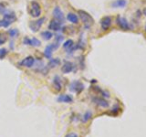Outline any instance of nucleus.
Wrapping results in <instances>:
<instances>
[{
    "label": "nucleus",
    "mask_w": 146,
    "mask_h": 137,
    "mask_svg": "<svg viewBox=\"0 0 146 137\" xmlns=\"http://www.w3.org/2000/svg\"><path fill=\"white\" fill-rule=\"evenodd\" d=\"M7 41V37L5 33H0V46L5 44Z\"/></svg>",
    "instance_id": "b1692460"
},
{
    "label": "nucleus",
    "mask_w": 146,
    "mask_h": 137,
    "mask_svg": "<svg viewBox=\"0 0 146 137\" xmlns=\"http://www.w3.org/2000/svg\"><path fill=\"white\" fill-rule=\"evenodd\" d=\"M3 18H4V19L7 20L8 22H10L11 24H12V23H14V22H15V21L17 20V15H16V13H15V12L7 10V11L3 15Z\"/></svg>",
    "instance_id": "ddd939ff"
},
{
    "label": "nucleus",
    "mask_w": 146,
    "mask_h": 137,
    "mask_svg": "<svg viewBox=\"0 0 146 137\" xmlns=\"http://www.w3.org/2000/svg\"><path fill=\"white\" fill-rule=\"evenodd\" d=\"M117 24L123 30H130L131 29V26L129 24V22H128V20L123 17L119 16L117 17Z\"/></svg>",
    "instance_id": "6e6552de"
},
{
    "label": "nucleus",
    "mask_w": 146,
    "mask_h": 137,
    "mask_svg": "<svg viewBox=\"0 0 146 137\" xmlns=\"http://www.w3.org/2000/svg\"><path fill=\"white\" fill-rule=\"evenodd\" d=\"M61 22H59L57 19H52L48 24V29L52 31H59L61 29Z\"/></svg>",
    "instance_id": "9b49d317"
},
{
    "label": "nucleus",
    "mask_w": 146,
    "mask_h": 137,
    "mask_svg": "<svg viewBox=\"0 0 146 137\" xmlns=\"http://www.w3.org/2000/svg\"><path fill=\"white\" fill-rule=\"evenodd\" d=\"M144 14H145V15H146V9H144Z\"/></svg>",
    "instance_id": "c756f323"
},
{
    "label": "nucleus",
    "mask_w": 146,
    "mask_h": 137,
    "mask_svg": "<svg viewBox=\"0 0 146 137\" xmlns=\"http://www.w3.org/2000/svg\"><path fill=\"white\" fill-rule=\"evenodd\" d=\"M41 37L45 39V40H49L52 39L53 37V34L51 31H48V30H46V31H43L41 32Z\"/></svg>",
    "instance_id": "6ab92c4d"
},
{
    "label": "nucleus",
    "mask_w": 146,
    "mask_h": 137,
    "mask_svg": "<svg viewBox=\"0 0 146 137\" xmlns=\"http://www.w3.org/2000/svg\"><path fill=\"white\" fill-rule=\"evenodd\" d=\"M145 32H146V26H145Z\"/></svg>",
    "instance_id": "7c9ffc66"
},
{
    "label": "nucleus",
    "mask_w": 146,
    "mask_h": 137,
    "mask_svg": "<svg viewBox=\"0 0 146 137\" xmlns=\"http://www.w3.org/2000/svg\"><path fill=\"white\" fill-rule=\"evenodd\" d=\"M29 13L32 17H39L41 15V7L39 3H38L36 1H32L29 8Z\"/></svg>",
    "instance_id": "f03ea898"
},
{
    "label": "nucleus",
    "mask_w": 146,
    "mask_h": 137,
    "mask_svg": "<svg viewBox=\"0 0 146 137\" xmlns=\"http://www.w3.org/2000/svg\"><path fill=\"white\" fill-rule=\"evenodd\" d=\"M126 5H127L126 0H115V1H113L111 4V6L114 8H117V7L122 8V7H124Z\"/></svg>",
    "instance_id": "f3484780"
},
{
    "label": "nucleus",
    "mask_w": 146,
    "mask_h": 137,
    "mask_svg": "<svg viewBox=\"0 0 146 137\" xmlns=\"http://www.w3.org/2000/svg\"><path fill=\"white\" fill-rule=\"evenodd\" d=\"M92 102L95 103V104H97L98 106L100 107H102V108H108L109 107V102H107L106 100H104L102 98H99V97H94L92 99Z\"/></svg>",
    "instance_id": "2eb2a0df"
},
{
    "label": "nucleus",
    "mask_w": 146,
    "mask_h": 137,
    "mask_svg": "<svg viewBox=\"0 0 146 137\" xmlns=\"http://www.w3.org/2000/svg\"><path fill=\"white\" fill-rule=\"evenodd\" d=\"M35 64V58L32 56H27L25 59H23L20 62H18V66L24 68H32Z\"/></svg>",
    "instance_id": "39448f33"
},
{
    "label": "nucleus",
    "mask_w": 146,
    "mask_h": 137,
    "mask_svg": "<svg viewBox=\"0 0 146 137\" xmlns=\"http://www.w3.org/2000/svg\"><path fill=\"white\" fill-rule=\"evenodd\" d=\"M60 59H59L58 58H51L49 59L48 61V68H56L58 66L60 65Z\"/></svg>",
    "instance_id": "dca6fc26"
},
{
    "label": "nucleus",
    "mask_w": 146,
    "mask_h": 137,
    "mask_svg": "<svg viewBox=\"0 0 146 137\" xmlns=\"http://www.w3.org/2000/svg\"><path fill=\"white\" fill-rule=\"evenodd\" d=\"M66 137H79L76 134H74V132H70V134H68Z\"/></svg>",
    "instance_id": "c85d7f7f"
},
{
    "label": "nucleus",
    "mask_w": 146,
    "mask_h": 137,
    "mask_svg": "<svg viewBox=\"0 0 146 137\" xmlns=\"http://www.w3.org/2000/svg\"><path fill=\"white\" fill-rule=\"evenodd\" d=\"M59 48V43H51L48 45L47 47L45 48V50H44V56L46 59H50L52 58V54L53 52L55 51V50H57Z\"/></svg>",
    "instance_id": "7ed1b4c3"
},
{
    "label": "nucleus",
    "mask_w": 146,
    "mask_h": 137,
    "mask_svg": "<svg viewBox=\"0 0 146 137\" xmlns=\"http://www.w3.org/2000/svg\"><path fill=\"white\" fill-rule=\"evenodd\" d=\"M78 14H79V16L80 17L81 21L83 22L85 29H90L91 26H92L93 23H94L93 17H91L88 12H86L84 10H79V11H78Z\"/></svg>",
    "instance_id": "f257e3e1"
},
{
    "label": "nucleus",
    "mask_w": 146,
    "mask_h": 137,
    "mask_svg": "<svg viewBox=\"0 0 146 137\" xmlns=\"http://www.w3.org/2000/svg\"><path fill=\"white\" fill-rule=\"evenodd\" d=\"M10 25H11V23L8 22L6 19H4V18H2V19L0 20V27H8Z\"/></svg>",
    "instance_id": "5701e85b"
},
{
    "label": "nucleus",
    "mask_w": 146,
    "mask_h": 137,
    "mask_svg": "<svg viewBox=\"0 0 146 137\" xmlns=\"http://www.w3.org/2000/svg\"><path fill=\"white\" fill-rule=\"evenodd\" d=\"M58 102H63V103H72L73 102V97L71 95L68 94H61L58 97Z\"/></svg>",
    "instance_id": "4468645a"
},
{
    "label": "nucleus",
    "mask_w": 146,
    "mask_h": 137,
    "mask_svg": "<svg viewBox=\"0 0 146 137\" xmlns=\"http://www.w3.org/2000/svg\"><path fill=\"white\" fill-rule=\"evenodd\" d=\"M111 25V18L110 17H104L100 19V27L103 30H108Z\"/></svg>",
    "instance_id": "f8f14e48"
},
{
    "label": "nucleus",
    "mask_w": 146,
    "mask_h": 137,
    "mask_svg": "<svg viewBox=\"0 0 146 137\" xmlns=\"http://www.w3.org/2000/svg\"><path fill=\"white\" fill-rule=\"evenodd\" d=\"M83 90H84V85L79 80L72 81L70 85V90L74 91L76 93H80Z\"/></svg>",
    "instance_id": "423d86ee"
},
{
    "label": "nucleus",
    "mask_w": 146,
    "mask_h": 137,
    "mask_svg": "<svg viewBox=\"0 0 146 137\" xmlns=\"http://www.w3.org/2000/svg\"><path fill=\"white\" fill-rule=\"evenodd\" d=\"M7 11V7H6V4L5 3H0V14L4 15L5 13Z\"/></svg>",
    "instance_id": "393cba45"
},
{
    "label": "nucleus",
    "mask_w": 146,
    "mask_h": 137,
    "mask_svg": "<svg viewBox=\"0 0 146 137\" xmlns=\"http://www.w3.org/2000/svg\"><path fill=\"white\" fill-rule=\"evenodd\" d=\"M63 39H64V37L62 35H60V34L56 35V42L57 43H61Z\"/></svg>",
    "instance_id": "cd10ccee"
},
{
    "label": "nucleus",
    "mask_w": 146,
    "mask_h": 137,
    "mask_svg": "<svg viewBox=\"0 0 146 137\" xmlns=\"http://www.w3.org/2000/svg\"><path fill=\"white\" fill-rule=\"evenodd\" d=\"M75 65L70 61H65L63 64V66L61 68V71L64 74H68V73H70L74 70Z\"/></svg>",
    "instance_id": "9d476101"
},
{
    "label": "nucleus",
    "mask_w": 146,
    "mask_h": 137,
    "mask_svg": "<svg viewBox=\"0 0 146 137\" xmlns=\"http://www.w3.org/2000/svg\"><path fill=\"white\" fill-rule=\"evenodd\" d=\"M91 117H92V113H91V112L90 111H87L84 113V115L82 116V122H87L90 120V119H91Z\"/></svg>",
    "instance_id": "412c9836"
},
{
    "label": "nucleus",
    "mask_w": 146,
    "mask_h": 137,
    "mask_svg": "<svg viewBox=\"0 0 146 137\" xmlns=\"http://www.w3.org/2000/svg\"><path fill=\"white\" fill-rule=\"evenodd\" d=\"M30 41H31V39H29V37H25V38L23 39V44L26 46H30Z\"/></svg>",
    "instance_id": "bb28decb"
},
{
    "label": "nucleus",
    "mask_w": 146,
    "mask_h": 137,
    "mask_svg": "<svg viewBox=\"0 0 146 137\" xmlns=\"http://www.w3.org/2000/svg\"><path fill=\"white\" fill-rule=\"evenodd\" d=\"M67 19L72 24H78L79 23V17L74 13H68L67 15Z\"/></svg>",
    "instance_id": "a211bd4d"
},
{
    "label": "nucleus",
    "mask_w": 146,
    "mask_h": 137,
    "mask_svg": "<svg viewBox=\"0 0 146 137\" xmlns=\"http://www.w3.org/2000/svg\"><path fill=\"white\" fill-rule=\"evenodd\" d=\"M52 86H53V88H54L55 91H57V92H58V91H60V90H62V82H61V79H60V77H59L58 75L54 76V78H53V81H52Z\"/></svg>",
    "instance_id": "1a4fd4ad"
},
{
    "label": "nucleus",
    "mask_w": 146,
    "mask_h": 137,
    "mask_svg": "<svg viewBox=\"0 0 146 137\" xmlns=\"http://www.w3.org/2000/svg\"><path fill=\"white\" fill-rule=\"evenodd\" d=\"M40 45H41V42H40L39 39H38L36 38H32L31 39V41H30V46H31V47L38 48Z\"/></svg>",
    "instance_id": "aec40b11"
},
{
    "label": "nucleus",
    "mask_w": 146,
    "mask_h": 137,
    "mask_svg": "<svg viewBox=\"0 0 146 137\" xmlns=\"http://www.w3.org/2000/svg\"><path fill=\"white\" fill-rule=\"evenodd\" d=\"M7 34L11 37V38H16L18 35V30L17 29H11L7 31Z\"/></svg>",
    "instance_id": "4be33fe9"
},
{
    "label": "nucleus",
    "mask_w": 146,
    "mask_h": 137,
    "mask_svg": "<svg viewBox=\"0 0 146 137\" xmlns=\"http://www.w3.org/2000/svg\"><path fill=\"white\" fill-rule=\"evenodd\" d=\"M52 15H53L54 19H57V20H58L59 22H61V23H63L64 20H65V17H64V14H63L62 10H61L59 7H54L53 12H52Z\"/></svg>",
    "instance_id": "0eeeda50"
},
{
    "label": "nucleus",
    "mask_w": 146,
    "mask_h": 137,
    "mask_svg": "<svg viewBox=\"0 0 146 137\" xmlns=\"http://www.w3.org/2000/svg\"><path fill=\"white\" fill-rule=\"evenodd\" d=\"M45 19H46L45 17H41V18H38V19L35 20V21H30L29 29H31V31L32 32H38L40 29L41 26L43 25Z\"/></svg>",
    "instance_id": "20e7f679"
},
{
    "label": "nucleus",
    "mask_w": 146,
    "mask_h": 137,
    "mask_svg": "<svg viewBox=\"0 0 146 137\" xmlns=\"http://www.w3.org/2000/svg\"><path fill=\"white\" fill-rule=\"evenodd\" d=\"M7 50L6 49H0V59H3L5 57L7 56Z\"/></svg>",
    "instance_id": "a878e982"
}]
</instances>
